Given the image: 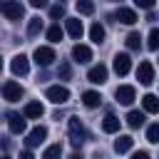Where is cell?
<instances>
[{
	"label": "cell",
	"instance_id": "obj_14",
	"mask_svg": "<svg viewBox=\"0 0 159 159\" xmlns=\"http://www.w3.org/2000/svg\"><path fill=\"white\" fill-rule=\"evenodd\" d=\"M42 112H45V107H42L40 102H27L25 109H22V117H25V119H40Z\"/></svg>",
	"mask_w": 159,
	"mask_h": 159
},
{
	"label": "cell",
	"instance_id": "obj_2",
	"mask_svg": "<svg viewBox=\"0 0 159 159\" xmlns=\"http://www.w3.org/2000/svg\"><path fill=\"white\" fill-rule=\"evenodd\" d=\"M0 12L7 20H20L25 15V5L22 2H15V0H0Z\"/></svg>",
	"mask_w": 159,
	"mask_h": 159
},
{
	"label": "cell",
	"instance_id": "obj_28",
	"mask_svg": "<svg viewBox=\"0 0 159 159\" xmlns=\"http://www.w3.org/2000/svg\"><path fill=\"white\" fill-rule=\"evenodd\" d=\"M147 47H149L152 52L159 47V30H157V27H152V32H149V40H147Z\"/></svg>",
	"mask_w": 159,
	"mask_h": 159
},
{
	"label": "cell",
	"instance_id": "obj_13",
	"mask_svg": "<svg viewBox=\"0 0 159 159\" xmlns=\"http://www.w3.org/2000/svg\"><path fill=\"white\" fill-rule=\"evenodd\" d=\"M45 137H47V129L37 124V127H35V129H32V132L27 134L25 144H27V147H37V144H42V142H45Z\"/></svg>",
	"mask_w": 159,
	"mask_h": 159
},
{
	"label": "cell",
	"instance_id": "obj_29",
	"mask_svg": "<svg viewBox=\"0 0 159 159\" xmlns=\"http://www.w3.org/2000/svg\"><path fill=\"white\" fill-rule=\"evenodd\" d=\"M57 77H60V80H70V77H72V67H70L67 62H60V67H57Z\"/></svg>",
	"mask_w": 159,
	"mask_h": 159
},
{
	"label": "cell",
	"instance_id": "obj_3",
	"mask_svg": "<svg viewBox=\"0 0 159 159\" xmlns=\"http://www.w3.org/2000/svg\"><path fill=\"white\" fill-rule=\"evenodd\" d=\"M22 94H25V89H22L15 80H7V82L2 84V97H5L7 102H20Z\"/></svg>",
	"mask_w": 159,
	"mask_h": 159
},
{
	"label": "cell",
	"instance_id": "obj_1",
	"mask_svg": "<svg viewBox=\"0 0 159 159\" xmlns=\"http://www.w3.org/2000/svg\"><path fill=\"white\" fill-rule=\"evenodd\" d=\"M67 129H70V144L75 147V149H80L82 144H84V127H82V122L77 119V117H70V122H67Z\"/></svg>",
	"mask_w": 159,
	"mask_h": 159
},
{
	"label": "cell",
	"instance_id": "obj_17",
	"mask_svg": "<svg viewBox=\"0 0 159 159\" xmlns=\"http://www.w3.org/2000/svg\"><path fill=\"white\" fill-rule=\"evenodd\" d=\"M117 20L124 22V25H134L139 17H137V12H134L132 7H119V10H117Z\"/></svg>",
	"mask_w": 159,
	"mask_h": 159
},
{
	"label": "cell",
	"instance_id": "obj_15",
	"mask_svg": "<svg viewBox=\"0 0 159 159\" xmlns=\"http://www.w3.org/2000/svg\"><path fill=\"white\" fill-rule=\"evenodd\" d=\"M7 127H10L12 134H22L25 127H27V122H25L22 114H10V117H7Z\"/></svg>",
	"mask_w": 159,
	"mask_h": 159
},
{
	"label": "cell",
	"instance_id": "obj_7",
	"mask_svg": "<svg viewBox=\"0 0 159 159\" xmlns=\"http://www.w3.org/2000/svg\"><path fill=\"white\" fill-rule=\"evenodd\" d=\"M112 67H114V72H117L119 77H124V75L132 70V60H129V55H127V52H119V55H114V62H112Z\"/></svg>",
	"mask_w": 159,
	"mask_h": 159
},
{
	"label": "cell",
	"instance_id": "obj_26",
	"mask_svg": "<svg viewBox=\"0 0 159 159\" xmlns=\"http://www.w3.org/2000/svg\"><path fill=\"white\" fill-rule=\"evenodd\" d=\"M124 42H127L129 50H139V47H142V37H139V32H129Z\"/></svg>",
	"mask_w": 159,
	"mask_h": 159
},
{
	"label": "cell",
	"instance_id": "obj_34",
	"mask_svg": "<svg viewBox=\"0 0 159 159\" xmlns=\"http://www.w3.org/2000/svg\"><path fill=\"white\" fill-rule=\"evenodd\" d=\"M30 5H32V7H47L45 0H30Z\"/></svg>",
	"mask_w": 159,
	"mask_h": 159
},
{
	"label": "cell",
	"instance_id": "obj_27",
	"mask_svg": "<svg viewBox=\"0 0 159 159\" xmlns=\"http://www.w3.org/2000/svg\"><path fill=\"white\" fill-rule=\"evenodd\" d=\"M77 12H80V15H92V12H94V2L80 0V2H77Z\"/></svg>",
	"mask_w": 159,
	"mask_h": 159
},
{
	"label": "cell",
	"instance_id": "obj_18",
	"mask_svg": "<svg viewBox=\"0 0 159 159\" xmlns=\"http://www.w3.org/2000/svg\"><path fill=\"white\" fill-rule=\"evenodd\" d=\"M82 104H84V107H89V109L99 107V104H102V97H99V92H94V89H87V92L82 94Z\"/></svg>",
	"mask_w": 159,
	"mask_h": 159
},
{
	"label": "cell",
	"instance_id": "obj_20",
	"mask_svg": "<svg viewBox=\"0 0 159 159\" xmlns=\"http://www.w3.org/2000/svg\"><path fill=\"white\" fill-rule=\"evenodd\" d=\"M127 124H129L132 129H139V127L144 124V112H139V109H132V112L127 114Z\"/></svg>",
	"mask_w": 159,
	"mask_h": 159
},
{
	"label": "cell",
	"instance_id": "obj_19",
	"mask_svg": "<svg viewBox=\"0 0 159 159\" xmlns=\"http://www.w3.org/2000/svg\"><path fill=\"white\" fill-rule=\"evenodd\" d=\"M142 104H144V112H147V114H157V112H159V99H157V94H144V97H142Z\"/></svg>",
	"mask_w": 159,
	"mask_h": 159
},
{
	"label": "cell",
	"instance_id": "obj_11",
	"mask_svg": "<svg viewBox=\"0 0 159 159\" xmlns=\"http://www.w3.org/2000/svg\"><path fill=\"white\" fill-rule=\"evenodd\" d=\"M72 60L80 62V65H87V62L92 60V50H89L87 45H80V42H77V45L72 47Z\"/></svg>",
	"mask_w": 159,
	"mask_h": 159
},
{
	"label": "cell",
	"instance_id": "obj_32",
	"mask_svg": "<svg viewBox=\"0 0 159 159\" xmlns=\"http://www.w3.org/2000/svg\"><path fill=\"white\" fill-rule=\"evenodd\" d=\"M134 2H137L139 7H147V10H152V7H154V0H134Z\"/></svg>",
	"mask_w": 159,
	"mask_h": 159
},
{
	"label": "cell",
	"instance_id": "obj_23",
	"mask_svg": "<svg viewBox=\"0 0 159 159\" xmlns=\"http://www.w3.org/2000/svg\"><path fill=\"white\" fill-rule=\"evenodd\" d=\"M62 35H65V32H62V27H60V25H50V27H47V40H50L52 45H55V42H60V40H62Z\"/></svg>",
	"mask_w": 159,
	"mask_h": 159
},
{
	"label": "cell",
	"instance_id": "obj_24",
	"mask_svg": "<svg viewBox=\"0 0 159 159\" xmlns=\"http://www.w3.org/2000/svg\"><path fill=\"white\" fill-rule=\"evenodd\" d=\"M42 159H62V144H52V147H47L45 154H42Z\"/></svg>",
	"mask_w": 159,
	"mask_h": 159
},
{
	"label": "cell",
	"instance_id": "obj_37",
	"mask_svg": "<svg viewBox=\"0 0 159 159\" xmlns=\"http://www.w3.org/2000/svg\"><path fill=\"white\" fill-rule=\"evenodd\" d=\"M0 159H10V157H7V154H2V157H0Z\"/></svg>",
	"mask_w": 159,
	"mask_h": 159
},
{
	"label": "cell",
	"instance_id": "obj_22",
	"mask_svg": "<svg viewBox=\"0 0 159 159\" xmlns=\"http://www.w3.org/2000/svg\"><path fill=\"white\" fill-rule=\"evenodd\" d=\"M89 37H92V42H104V27L99 25V22H94L92 27H89Z\"/></svg>",
	"mask_w": 159,
	"mask_h": 159
},
{
	"label": "cell",
	"instance_id": "obj_9",
	"mask_svg": "<svg viewBox=\"0 0 159 159\" xmlns=\"http://www.w3.org/2000/svg\"><path fill=\"white\" fill-rule=\"evenodd\" d=\"M114 97H117V102H119V104H132V102L137 99V92H134V87H132V84H122V87H117V89H114Z\"/></svg>",
	"mask_w": 159,
	"mask_h": 159
},
{
	"label": "cell",
	"instance_id": "obj_6",
	"mask_svg": "<svg viewBox=\"0 0 159 159\" xmlns=\"http://www.w3.org/2000/svg\"><path fill=\"white\" fill-rule=\"evenodd\" d=\"M137 80H139L142 84H152V82H154V65H152L149 60L139 62V67H137Z\"/></svg>",
	"mask_w": 159,
	"mask_h": 159
},
{
	"label": "cell",
	"instance_id": "obj_36",
	"mask_svg": "<svg viewBox=\"0 0 159 159\" xmlns=\"http://www.w3.org/2000/svg\"><path fill=\"white\" fill-rule=\"evenodd\" d=\"M70 159H84V157H82V154H77V152H75V154H72V157H70Z\"/></svg>",
	"mask_w": 159,
	"mask_h": 159
},
{
	"label": "cell",
	"instance_id": "obj_21",
	"mask_svg": "<svg viewBox=\"0 0 159 159\" xmlns=\"http://www.w3.org/2000/svg\"><path fill=\"white\" fill-rule=\"evenodd\" d=\"M102 129H104L107 134H114V132H119V117H114V114H107V117H104V122H102Z\"/></svg>",
	"mask_w": 159,
	"mask_h": 159
},
{
	"label": "cell",
	"instance_id": "obj_30",
	"mask_svg": "<svg viewBox=\"0 0 159 159\" xmlns=\"http://www.w3.org/2000/svg\"><path fill=\"white\" fill-rule=\"evenodd\" d=\"M147 139H149L152 144L159 142V124H149V129H147Z\"/></svg>",
	"mask_w": 159,
	"mask_h": 159
},
{
	"label": "cell",
	"instance_id": "obj_12",
	"mask_svg": "<svg viewBox=\"0 0 159 159\" xmlns=\"http://www.w3.org/2000/svg\"><path fill=\"white\" fill-rule=\"evenodd\" d=\"M65 30L70 32V37H75V40H80L82 37V32H84V27H82V20L80 17H67L65 20Z\"/></svg>",
	"mask_w": 159,
	"mask_h": 159
},
{
	"label": "cell",
	"instance_id": "obj_38",
	"mask_svg": "<svg viewBox=\"0 0 159 159\" xmlns=\"http://www.w3.org/2000/svg\"><path fill=\"white\" fill-rule=\"evenodd\" d=\"M0 72H2V57H0Z\"/></svg>",
	"mask_w": 159,
	"mask_h": 159
},
{
	"label": "cell",
	"instance_id": "obj_10",
	"mask_svg": "<svg viewBox=\"0 0 159 159\" xmlns=\"http://www.w3.org/2000/svg\"><path fill=\"white\" fill-rule=\"evenodd\" d=\"M87 80H89L92 84H104V82H107V67H104L102 62H99V65H94V67H89Z\"/></svg>",
	"mask_w": 159,
	"mask_h": 159
},
{
	"label": "cell",
	"instance_id": "obj_33",
	"mask_svg": "<svg viewBox=\"0 0 159 159\" xmlns=\"http://www.w3.org/2000/svg\"><path fill=\"white\" fill-rule=\"evenodd\" d=\"M132 159H152V157H149L147 152H134V154H132Z\"/></svg>",
	"mask_w": 159,
	"mask_h": 159
},
{
	"label": "cell",
	"instance_id": "obj_16",
	"mask_svg": "<svg viewBox=\"0 0 159 159\" xmlns=\"http://www.w3.org/2000/svg\"><path fill=\"white\" fill-rule=\"evenodd\" d=\"M132 144H134V139H132L129 134H119V137L114 139V152H117V154H124V152L132 149Z\"/></svg>",
	"mask_w": 159,
	"mask_h": 159
},
{
	"label": "cell",
	"instance_id": "obj_4",
	"mask_svg": "<svg viewBox=\"0 0 159 159\" xmlns=\"http://www.w3.org/2000/svg\"><path fill=\"white\" fill-rule=\"evenodd\" d=\"M47 99L55 102V104H65L70 99V89L62 87V84H52V87H47Z\"/></svg>",
	"mask_w": 159,
	"mask_h": 159
},
{
	"label": "cell",
	"instance_id": "obj_31",
	"mask_svg": "<svg viewBox=\"0 0 159 159\" xmlns=\"http://www.w3.org/2000/svg\"><path fill=\"white\" fill-rule=\"evenodd\" d=\"M50 17H52V20L65 17V5H52V7H50Z\"/></svg>",
	"mask_w": 159,
	"mask_h": 159
},
{
	"label": "cell",
	"instance_id": "obj_5",
	"mask_svg": "<svg viewBox=\"0 0 159 159\" xmlns=\"http://www.w3.org/2000/svg\"><path fill=\"white\" fill-rule=\"evenodd\" d=\"M32 57H35V62H37L40 67H47V65H52V62L57 60L52 47H37V50L32 52Z\"/></svg>",
	"mask_w": 159,
	"mask_h": 159
},
{
	"label": "cell",
	"instance_id": "obj_35",
	"mask_svg": "<svg viewBox=\"0 0 159 159\" xmlns=\"http://www.w3.org/2000/svg\"><path fill=\"white\" fill-rule=\"evenodd\" d=\"M20 159H35V157H32L30 152H22V154H20Z\"/></svg>",
	"mask_w": 159,
	"mask_h": 159
},
{
	"label": "cell",
	"instance_id": "obj_8",
	"mask_svg": "<svg viewBox=\"0 0 159 159\" xmlns=\"http://www.w3.org/2000/svg\"><path fill=\"white\" fill-rule=\"evenodd\" d=\"M10 70H12V75H17V77H25L27 72H30V62H27V57L20 52V55H15L12 57V62H10Z\"/></svg>",
	"mask_w": 159,
	"mask_h": 159
},
{
	"label": "cell",
	"instance_id": "obj_25",
	"mask_svg": "<svg viewBox=\"0 0 159 159\" xmlns=\"http://www.w3.org/2000/svg\"><path fill=\"white\" fill-rule=\"evenodd\" d=\"M40 30H42V20L40 17H30V22H27V37H35Z\"/></svg>",
	"mask_w": 159,
	"mask_h": 159
}]
</instances>
